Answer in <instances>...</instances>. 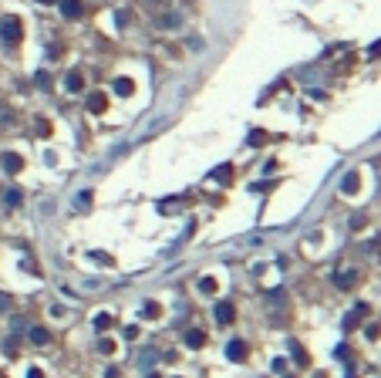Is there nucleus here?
Wrapping results in <instances>:
<instances>
[{"mask_svg": "<svg viewBox=\"0 0 381 378\" xmlns=\"http://www.w3.org/2000/svg\"><path fill=\"white\" fill-rule=\"evenodd\" d=\"M61 14H64L67 21H74L85 14V0H61Z\"/></svg>", "mask_w": 381, "mask_h": 378, "instance_id": "obj_3", "label": "nucleus"}, {"mask_svg": "<svg viewBox=\"0 0 381 378\" xmlns=\"http://www.w3.org/2000/svg\"><path fill=\"white\" fill-rule=\"evenodd\" d=\"M0 162H4V169H7L11 176H14V172H21V169H24V159L17 156V152H7V156L0 159Z\"/></svg>", "mask_w": 381, "mask_h": 378, "instance_id": "obj_6", "label": "nucleus"}, {"mask_svg": "<svg viewBox=\"0 0 381 378\" xmlns=\"http://www.w3.org/2000/svg\"><path fill=\"white\" fill-rule=\"evenodd\" d=\"M186 345H189V348H202V345H206V334H202V331H189V334H186Z\"/></svg>", "mask_w": 381, "mask_h": 378, "instance_id": "obj_10", "label": "nucleus"}, {"mask_svg": "<svg viewBox=\"0 0 381 378\" xmlns=\"http://www.w3.org/2000/svg\"><path fill=\"white\" fill-rule=\"evenodd\" d=\"M358 186H361V179H358V172H348V176H344V182H341V193H358Z\"/></svg>", "mask_w": 381, "mask_h": 378, "instance_id": "obj_7", "label": "nucleus"}, {"mask_svg": "<svg viewBox=\"0 0 381 378\" xmlns=\"http://www.w3.org/2000/svg\"><path fill=\"white\" fill-rule=\"evenodd\" d=\"M41 4H54V0H41Z\"/></svg>", "mask_w": 381, "mask_h": 378, "instance_id": "obj_21", "label": "nucleus"}, {"mask_svg": "<svg viewBox=\"0 0 381 378\" xmlns=\"http://www.w3.org/2000/svg\"><path fill=\"white\" fill-rule=\"evenodd\" d=\"M337 287H351V284H354V280H358V274H354V270H344V274H337Z\"/></svg>", "mask_w": 381, "mask_h": 378, "instance_id": "obj_11", "label": "nucleus"}, {"mask_svg": "<svg viewBox=\"0 0 381 378\" xmlns=\"http://www.w3.org/2000/svg\"><path fill=\"white\" fill-rule=\"evenodd\" d=\"M378 54H381V41H378L374 47H371V57H378Z\"/></svg>", "mask_w": 381, "mask_h": 378, "instance_id": "obj_20", "label": "nucleus"}, {"mask_svg": "<svg viewBox=\"0 0 381 378\" xmlns=\"http://www.w3.org/2000/svg\"><path fill=\"white\" fill-rule=\"evenodd\" d=\"M247 355H250V348H247V341H240V338L226 345V358H230V361H247Z\"/></svg>", "mask_w": 381, "mask_h": 378, "instance_id": "obj_2", "label": "nucleus"}, {"mask_svg": "<svg viewBox=\"0 0 381 378\" xmlns=\"http://www.w3.org/2000/svg\"><path fill=\"white\" fill-rule=\"evenodd\" d=\"M213 314H216V321H219V324H233V318H236V311H233V304H230V300H219Z\"/></svg>", "mask_w": 381, "mask_h": 378, "instance_id": "obj_4", "label": "nucleus"}, {"mask_svg": "<svg viewBox=\"0 0 381 378\" xmlns=\"http://www.w3.org/2000/svg\"><path fill=\"white\" fill-rule=\"evenodd\" d=\"M101 355H112V351H115V341H101Z\"/></svg>", "mask_w": 381, "mask_h": 378, "instance_id": "obj_19", "label": "nucleus"}, {"mask_svg": "<svg viewBox=\"0 0 381 378\" xmlns=\"http://www.w3.org/2000/svg\"><path fill=\"white\" fill-rule=\"evenodd\" d=\"M0 37H4V44H11V47L21 44V41H24L21 17H4V21H0Z\"/></svg>", "mask_w": 381, "mask_h": 378, "instance_id": "obj_1", "label": "nucleus"}, {"mask_svg": "<svg viewBox=\"0 0 381 378\" xmlns=\"http://www.w3.org/2000/svg\"><path fill=\"white\" fill-rule=\"evenodd\" d=\"M263 142H270L267 132H260V129H257V132H250V145H263Z\"/></svg>", "mask_w": 381, "mask_h": 378, "instance_id": "obj_13", "label": "nucleus"}, {"mask_svg": "<svg viewBox=\"0 0 381 378\" xmlns=\"http://www.w3.org/2000/svg\"><path fill=\"white\" fill-rule=\"evenodd\" d=\"M216 287H219V284H216L213 277H202L199 280V290H202V294H216Z\"/></svg>", "mask_w": 381, "mask_h": 378, "instance_id": "obj_12", "label": "nucleus"}, {"mask_svg": "<svg viewBox=\"0 0 381 378\" xmlns=\"http://www.w3.org/2000/svg\"><path fill=\"white\" fill-rule=\"evenodd\" d=\"M152 4H162V0H152Z\"/></svg>", "mask_w": 381, "mask_h": 378, "instance_id": "obj_22", "label": "nucleus"}, {"mask_svg": "<svg viewBox=\"0 0 381 378\" xmlns=\"http://www.w3.org/2000/svg\"><path fill=\"white\" fill-rule=\"evenodd\" d=\"M64 85H67V91H81L85 88V78H81V71H71L64 78Z\"/></svg>", "mask_w": 381, "mask_h": 378, "instance_id": "obj_8", "label": "nucleus"}, {"mask_svg": "<svg viewBox=\"0 0 381 378\" xmlns=\"http://www.w3.org/2000/svg\"><path fill=\"white\" fill-rule=\"evenodd\" d=\"M95 328H98V331H108V328H112V318H108V314H98Z\"/></svg>", "mask_w": 381, "mask_h": 378, "instance_id": "obj_16", "label": "nucleus"}, {"mask_svg": "<svg viewBox=\"0 0 381 378\" xmlns=\"http://www.w3.org/2000/svg\"><path fill=\"white\" fill-rule=\"evenodd\" d=\"M230 176H233V169L230 166H223V169H216L213 172V179H219V182H230Z\"/></svg>", "mask_w": 381, "mask_h": 378, "instance_id": "obj_15", "label": "nucleus"}, {"mask_svg": "<svg viewBox=\"0 0 381 378\" xmlns=\"http://www.w3.org/2000/svg\"><path fill=\"white\" fill-rule=\"evenodd\" d=\"M105 108H108V95H101V91H95V95H88V111H95V115H101Z\"/></svg>", "mask_w": 381, "mask_h": 378, "instance_id": "obj_5", "label": "nucleus"}, {"mask_svg": "<svg viewBox=\"0 0 381 378\" xmlns=\"http://www.w3.org/2000/svg\"><path fill=\"white\" fill-rule=\"evenodd\" d=\"M135 91V85H132V78H115V95H132Z\"/></svg>", "mask_w": 381, "mask_h": 378, "instance_id": "obj_9", "label": "nucleus"}, {"mask_svg": "<svg viewBox=\"0 0 381 378\" xmlns=\"http://www.w3.org/2000/svg\"><path fill=\"white\" fill-rule=\"evenodd\" d=\"M7 203L17 206V203H21V189H11V193H7Z\"/></svg>", "mask_w": 381, "mask_h": 378, "instance_id": "obj_18", "label": "nucleus"}, {"mask_svg": "<svg viewBox=\"0 0 381 378\" xmlns=\"http://www.w3.org/2000/svg\"><path fill=\"white\" fill-rule=\"evenodd\" d=\"M31 338H34V341H37V345H44V341H47V338H51V334H47L44 328H37V331H31Z\"/></svg>", "mask_w": 381, "mask_h": 378, "instance_id": "obj_17", "label": "nucleus"}, {"mask_svg": "<svg viewBox=\"0 0 381 378\" xmlns=\"http://www.w3.org/2000/svg\"><path fill=\"white\" fill-rule=\"evenodd\" d=\"M159 27L166 31V27H179V17L176 14H169V17H159Z\"/></svg>", "mask_w": 381, "mask_h": 378, "instance_id": "obj_14", "label": "nucleus"}]
</instances>
